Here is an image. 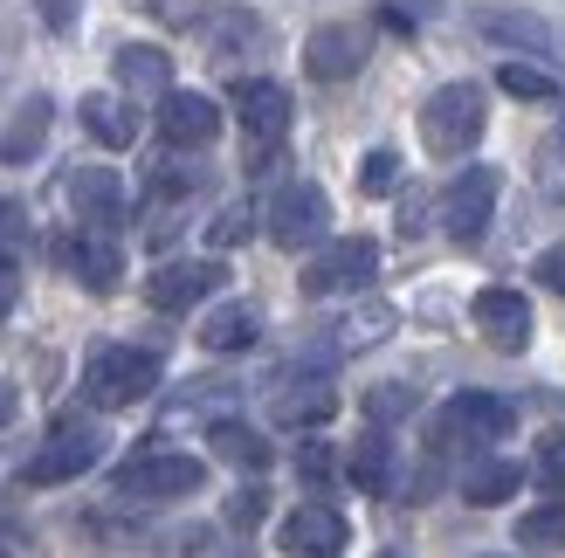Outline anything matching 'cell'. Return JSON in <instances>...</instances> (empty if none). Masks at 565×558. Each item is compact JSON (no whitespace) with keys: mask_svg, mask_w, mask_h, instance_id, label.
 Returning a JSON list of instances; mask_svg holds the SVG:
<instances>
[{"mask_svg":"<svg viewBox=\"0 0 565 558\" xmlns=\"http://www.w3.org/2000/svg\"><path fill=\"white\" fill-rule=\"evenodd\" d=\"M483 125H490V97L476 90V83H441V90L420 104V146L435 159L469 152L476 138H483Z\"/></svg>","mask_w":565,"mask_h":558,"instance_id":"cell-1","label":"cell"},{"mask_svg":"<svg viewBox=\"0 0 565 558\" xmlns=\"http://www.w3.org/2000/svg\"><path fill=\"white\" fill-rule=\"evenodd\" d=\"M159 386V358L138 352V345H97L90 366H83V400L90 407H138Z\"/></svg>","mask_w":565,"mask_h":558,"instance_id":"cell-2","label":"cell"},{"mask_svg":"<svg viewBox=\"0 0 565 558\" xmlns=\"http://www.w3.org/2000/svg\"><path fill=\"white\" fill-rule=\"evenodd\" d=\"M97 462H104V428L97 421H55L49 441L21 462V483L28 490H55V483H70V476H90Z\"/></svg>","mask_w":565,"mask_h":558,"instance_id":"cell-3","label":"cell"},{"mask_svg":"<svg viewBox=\"0 0 565 558\" xmlns=\"http://www.w3.org/2000/svg\"><path fill=\"white\" fill-rule=\"evenodd\" d=\"M518 428V407L511 400H497V394H456V400H441L435 414V449H490V441H503Z\"/></svg>","mask_w":565,"mask_h":558,"instance_id":"cell-4","label":"cell"},{"mask_svg":"<svg viewBox=\"0 0 565 558\" xmlns=\"http://www.w3.org/2000/svg\"><path fill=\"white\" fill-rule=\"evenodd\" d=\"M207 483V469L180 455V449H138L125 469H118V490L138 496V504H173V496H193Z\"/></svg>","mask_w":565,"mask_h":558,"instance_id":"cell-5","label":"cell"},{"mask_svg":"<svg viewBox=\"0 0 565 558\" xmlns=\"http://www.w3.org/2000/svg\"><path fill=\"white\" fill-rule=\"evenodd\" d=\"M373 276H380V242L345 235V242H331L303 262V297H352V290L373 283Z\"/></svg>","mask_w":565,"mask_h":558,"instance_id":"cell-6","label":"cell"},{"mask_svg":"<svg viewBox=\"0 0 565 558\" xmlns=\"http://www.w3.org/2000/svg\"><path fill=\"white\" fill-rule=\"evenodd\" d=\"M331 235V201H324V186H310V180H290L269 201V242L276 248H318Z\"/></svg>","mask_w":565,"mask_h":558,"instance_id":"cell-7","label":"cell"},{"mask_svg":"<svg viewBox=\"0 0 565 558\" xmlns=\"http://www.w3.org/2000/svg\"><path fill=\"white\" fill-rule=\"evenodd\" d=\"M497 186H503V173L497 165H469V173L441 193V228H448V242H483V228H490V214H497Z\"/></svg>","mask_w":565,"mask_h":558,"instance_id":"cell-8","label":"cell"},{"mask_svg":"<svg viewBox=\"0 0 565 558\" xmlns=\"http://www.w3.org/2000/svg\"><path fill=\"white\" fill-rule=\"evenodd\" d=\"M214 290H228V262H166L146 276V297L152 311H193V303H207Z\"/></svg>","mask_w":565,"mask_h":558,"instance_id":"cell-9","label":"cell"},{"mask_svg":"<svg viewBox=\"0 0 565 558\" xmlns=\"http://www.w3.org/2000/svg\"><path fill=\"white\" fill-rule=\"evenodd\" d=\"M159 138L173 152H201L221 138V104L201 97V90H166L159 97Z\"/></svg>","mask_w":565,"mask_h":558,"instance_id":"cell-10","label":"cell"},{"mask_svg":"<svg viewBox=\"0 0 565 558\" xmlns=\"http://www.w3.org/2000/svg\"><path fill=\"white\" fill-rule=\"evenodd\" d=\"M70 214H76L90 235L118 228V221L131 214V201H125V180L110 173V165H76V173H70Z\"/></svg>","mask_w":565,"mask_h":558,"instance_id":"cell-11","label":"cell"},{"mask_svg":"<svg viewBox=\"0 0 565 558\" xmlns=\"http://www.w3.org/2000/svg\"><path fill=\"white\" fill-rule=\"evenodd\" d=\"M365 49H373V35H365L359 21H331V28H318V35L303 42V69L318 83H345V76L365 69Z\"/></svg>","mask_w":565,"mask_h":558,"instance_id":"cell-12","label":"cell"},{"mask_svg":"<svg viewBox=\"0 0 565 558\" xmlns=\"http://www.w3.org/2000/svg\"><path fill=\"white\" fill-rule=\"evenodd\" d=\"M276 545L290 558H338L345 551V517H338L331 504H297L276 524Z\"/></svg>","mask_w":565,"mask_h":558,"instance_id":"cell-13","label":"cell"},{"mask_svg":"<svg viewBox=\"0 0 565 558\" xmlns=\"http://www.w3.org/2000/svg\"><path fill=\"white\" fill-rule=\"evenodd\" d=\"M469 318H476V331H483L497 352H524V345H531V303H524L518 290H503V283L476 290Z\"/></svg>","mask_w":565,"mask_h":558,"instance_id":"cell-14","label":"cell"},{"mask_svg":"<svg viewBox=\"0 0 565 558\" xmlns=\"http://www.w3.org/2000/svg\"><path fill=\"white\" fill-rule=\"evenodd\" d=\"M235 118L256 146H276V138L290 131V90L269 83V76H248V83H235Z\"/></svg>","mask_w":565,"mask_h":558,"instance_id":"cell-15","label":"cell"},{"mask_svg":"<svg viewBox=\"0 0 565 558\" xmlns=\"http://www.w3.org/2000/svg\"><path fill=\"white\" fill-rule=\"evenodd\" d=\"M331 407H338V394H331V379H282L276 386V400H269V414L282 428H318V421H331Z\"/></svg>","mask_w":565,"mask_h":558,"instance_id":"cell-16","label":"cell"},{"mask_svg":"<svg viewBox=\"0 0 565 558\" xmlns=\"http://www.w3.org/2000/svg\"><path fill=\"white\" fill-rule=\"evenodd\" d=\"M476 28H483L490 42H524V49H539V55H565V28H552L539 14H518V8H483Z\"/></svg>","mask_w":565,"mask_h":558,"instance_id":"cell-17","label":"cell"},{"mask_svg":"<svg viewBox=\"0 0 565 558\" xmlns=\"http://www.w3.org/2000/svg\"><path fill=\"white\" fill-rule=\"evenodd\" d=\"M63 262H70L76 283H83V290H97V297L125 283V256H118V248H110L104 235H76V242H63Z\"/></svg>","mask_w":565,"mask_h":558,"instance_id":"cell-18","label":"cell"},{"mask_svg":"<svg viewBox=\"0 0 565 558\" xmlns=\"http://www.w3.org/2000/svg\"><path fill=\"white\" fill-rule=\"evenodd\" d=\"M263 339V311L256 303H221V311L201 318V345L207 352H248Z\"/></svg>","mask_w":565,"mask_h":558,"instance_id":"cell-19","label":"cell"},{"mask_svg":"<svg viewBox=\"0 0 565 558\" xmlns=\"http://www.w3.org/2000/svg\"><path fill=\"white\" fill-rule=\"evenodd\" d=\"M83 131H90L97 146H110V152H125L131 138H138V110H131L125 97H110V90H97V97H83Z\"/></svg>","mask_w":565,"mask_h":558,"instance_id":"cell-20","label":"cell"},{"mask_svg":"<svg viewBox=\"0 0 565 558\" xmlns=\"http://www.w3.org/2000/svg\"><path fill=\"white\" fill-rule=\"evenodd\" d=\"M110 69H118V83L125 90H173V63H166V49H152V42H125L118 55H110Z\"/></svg>","mask_w":565,"mask_h":558,"instance_id":"cell-21","label":"cell"},{"mask_svg":"<svg viewBox=\"0 0 565 558\" xmlns=\"http://www.w3.org/2000/svg\"><path fill=\"white\" fill-rule=\"evenodd\" d=\"M345 483L365 490V496H386V490H393V441H386V428H373V434H365L359 449L345 455Z\"/></svg>","mask_w":565,"mask_h":558,"instance_id":"cell-22","label":"cell"},{"mask_svg":"<svg viewBox=\"0 0 565 558\" xmlns=\"http://www.w3.org/2000/svg\"><path fill=\"white\" fill-rule=\"evenodd\" d=\"M380 339H393V311H386V303H359V311H345L331 324V352H365Z\"/></svg>","mask_w":565,"mask_h":558,"instance_id":"cell-23","label":"cell"},{"mask_svg":"<svg viewBox=\"0 0 565 558\" xmlns=\"http://www.w3.org/2000/svg\"><path fill=\"white\" fill-rule=\"evenodd\" d=\"M207 441H214V455H221V462L248 469V476H256V469H269V441H263L256 428H242L235 414H228V421H214V428H207Z\"/></svg>","mask_w":565,"mask_h":558,"instance_id":"cell-24","label":"cell"},{"mask_svg":"<svg viewBox=\"0 0 565 558\" xmlns=\"http://www.w3.org/2000/svg\"><path fill=\"white\" fill-rule=\"evenodd\" d=\"M524 476H531V469H518V462H476L469 469V476H462V496H469V504H511V496L524 490Z\"/></svg>","mask_w":565,"mask_h":558,"instance_id":"cell-25","label":"cell"},{"mask_svg":"<svg viewBox=\"0 0 565 558\" xmlns=\"http://www.w3.org/2000/svg\"><path fill=\"white\" fill-rule=\"evenodd\" d=\"M49 118H55L49 97H28V104L14 110V125L0 131V159H35V152H42V138H49Z\"/></svg>","mask_w":565,"mask_h":558,"instance_id":"cell-26","label":"cell"},{"mask_svg":"<svg viewBox=\"0 0 565 558\" xmlns=\"http://www.w3.org/2000/svg\"><path fill=\"white\" fill-rule=\"evenodd\" d=\"M518 545L524 551H565V496L545 504V511H531V517H518Z\"/></svg>","mask_w":565,"mask_h":558,"instance_id":"cell-27","label":"cell"},{"mask_svg":"<svg viewBox=\"0 0 565 558\" xmlns=\"http://www.w3.org/2000/svg\"><path fill=\"white\" fill-rule=\"evenodd\" d=\"M503 90H511L518 104H552L558 97V83H552V69H539V63H503Z\"/></svg>","mask_w":565,"mask_h":558,"instance_id":"cell-28","label":"cell"},{"mask_svg":"<svg viewBox=\"0 0 565 558\" xmlns=\"http://www.w3.org/2000/svg\"><path fill=\"white\" fill-rule=\"evenodd\" d=\"M228 407H235V386H186L173 400V421H186V414H221L228 421Z\"/></svg>","mask_w":565,"mask_h":558,"instance_id":"cell-29","label":"cell"},{"mask_svg":"<svg viewBox=\"0 0 565 558\" xmlns=\"http://www.w3.org/2000/svg\"><path fill=\"white\" fill-rule=\"evenodd\" d=\"M393 186H401V152H365L359 159V193L380 201V193H393Z\"/></svg>","mask_w":565,"mask_h":558,"instance_id":"cell-30","label":"cell"},{"mask_svg":"<svg viewBox=\"0 0 565 558\" xmlns=\"http://www.w3.org/2000/svg\"><path fill=\"white\" fill-rule=\"evenodd\" d=\"M531 476H539L552 496H565V428L539 441V455H531Z\"/></svg>","mask_w":565,"mask_h":558,"instance_id":"cell-31","label":"cell"},{"mask_svg":"<svg viewBox=\"0 0 565 558\" xmlns=\"http://www.w3.org/2000/svg\"><path fill=\"white\" fill-rule=\"evenodd\" d=\"M365 414L386 428V421H401V414H414V386H373L365 394Z\"/></svg>","mask_w":565,"mask_h":558,"instance_id":"cell-32","label":"cell"},{"mask_svg":"<svg viewBox=\"0 0 565 558\" xmlns=\"http://www.w3.org/2000/svg\"><path fill=\"white\" fill-rule=\"evenodd\" d=\"M248 228H256V221H248V207H228V214H214L207 242H214V248H235V242H248Z\"/></svg>","mask_w":565,"mask_h":558,"instance_id":"cell-33","label":"cell"},{"mask_svg":"<svg viewBox=\"0 0 565 558\" xmlns=\"http://www.w3.org/2000/svg\"><path fill=\"white\" fill-rule=\"evenodd\" d=\"M14 242H28V207L21 201H0V256H8Z\"/></svg>","mask_w":565,"mask_h":558,"instance_id":"cell-34","label":"cell"},{"mask_svg":"<svg viewBox=\"0 0 565 558\" xmlns=\"http://www.w3.org/2000/svg\"><path fill=\"white\" fill-rule=\"evenodd\" d=\"M297 469H303L310 483H324V476H331V449H324V441H303V449H297Z\"/></svg>","mask_w":565,"mask_h":558,"instance_id":"cell-35","label":"cell"},{"mask_svg":"<svg viewBox=\"0 0 565 558\" xmlns=\"http://www.w3.org/2000/svg\"><path fill=\"white\" fill-rule=\"evenodd\" d=\"M14 303H21V262H14V256H0V318H8Z\"/></svg>","mask_w":565,"mask_h":558,"instance_id":"cell-36","label":"cell"},{"mask_svg":"<svg viewBox=\"0 0 565 558\" xmlns=\"http://www.w3.org/2000/svg\"><path fill=\"white\" fill-rule=\"evenodd\" d=\"M35 14L55 28V35H70V28H76V0H35Z\"/></svg>","mask_w":565,"mask_h":558,"instance_id":"cell-37","label":"cell"},{"mask_svg":"<svg viewBox=\"0 0 565 558\" xmlns=\"http://www.w3.org/2000/svg\"><path fill=\"white\" fill-rule=\"evenodd\" d=\"M539 283L565 297V242H558V248H545V256H539Z\"/></svg>","mask_w":565,"mask_h":558,"instance_id":"cell-38","label":"cell"},{"mask_svg":"<svg viewBox=\"0 0 565 558\" xmlns=\"http://www.w3.org/2000/svg\"><path fill=\"white\" fill-rule=\"evenodd\" d=\"M256 517H263V490L248 483V490L235 496V504H228V524H256Z\"/></svg>","mask_w":565,"mask_h":558,"instance_id":"cell-39","label":"cell"},{"mask_svg":"<svg viewBox=\"0 0 565 558\" xmlns=\"http://www.w3.org/2000/svg\"><path fill=\"white\" fill-rule=\"evenodd\" d=\"M14 407H21V394H14V386H8V379H0V428H8V421H14Z\"/></svg>","mask_w":565,"mask_h":558,"instance_id":"cell-40","label":"cell"},{"mask_svg":"<svg viewBox=\"0 0 565 558\" xmlns=\"http://www.w3.org/2000/svg\"><path fill=\"white\" fill-rule=\"evenodd\" d=\"M0 558H28V551H21V545H0Z\"/></svg>","mask_w":565,"mask_h":558,"instance_id":"cell-41","label":"cell"},{"mask_svg":"<svg viewBox=\"0 0 565 558\" xmlns=\"http://www.w3.org/2000/svg\"><path fill=\"white\" fill-rule=\"evenodd\" d=\"M380 558H407V551H380Z\"/></svg>","mask_w":565,"mask_h":558,"instance_id":"cell-42","label":"cell"},{"mask_svg":"<svg viewBox=\"0 0 565 558\" xmlns=\"http://www.w3.org/2000/svg\"><path fill=\"white\" fill-rule=\"evenodd\" d=\"M242 558H248V551H242Z\"/></svg>","mask_w":565,"mask_h":558,"instance_id":"cell-43","label":"cell"}]
</instances>
